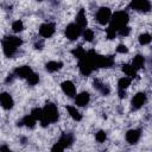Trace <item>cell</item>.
Here are the masks:
<instances>
[{"instance_id": "cb8c5ba5", "label": "cell", "mask_w": 152, "mask_h": 152, "mask_svg": "<svg viewBox=\"0 0 152 152\" xmlns=\"http://www.w3.org/2000/svg\"><path fill=\"white\" fill-rule=\"evenodd\" d=\"M82 34H83V38L86 42H91L95 37V33L91 28H84V31H82Z\"/></svg>"}, {"instance_id": "f1b7e54d", "label": "cell", "mask_w": 152, "mask_h": 152, "mask_svg": "<svg viewBox=\"0 0 152 152\" xmlns=\"http://www.w3.org/2000/svg\"><path fill=\"white\" fill-rule=\"evenodd\" d=\"M31 115L36 120H40V118H42V108H33L31 110Z\"/></svg>"}, {"instance_id": "30bf717a", "label": "cell", "mask_w": 152, "mask_h": 152, "mask_svg": "<svg viewBox=\"0 0 152 152\" xmlns=\"http://www.w3.org/2000/svg\"><path fill=\"white\" fill-rule=\"evenodd\" d=\"M55 31H56L55 24H52V23H44L39 27V34L43 38H50L55 33Z\"/></svg>"}, {"instance_id": "7402d4cb", "label": "cell", "mask_w": 152, "mask_h": 152, "mask_svg": "<svg viewBox=\"0 0 152 152\" xmlns=\"http://www.w3.org/2000/svg\"><path fill=\"white\" fill-rule=\"evenodd\" d=\"M66 110H68V113H69V115L74 119V120H76V121H80L81 119H82V115H81V113L78 112V109L75 107V106H66Z\"/></svg>"}, {"instance_id": "d6a6232c", "label": "cell", "mask_w": 152, "mask_h": 152, "mask_svg": "<svg viewBox=\"0 0 152 152\" xmlns=\"http://www.w3.org/2000/svg\"><path fill=\"white\" fill-rule=\"evenodd\" d=\"M43 45H44L43 40H39V42H37V43L34 44V48H36V49H39V50H40V49L43 48Z\"/></svg>"}, {"instance_id": "d6986e66", "label": "cell", "mask_w": 152, "mask_h": 152, "mask_svg": "<svg viewBox=\"0 0 152 152\" xmlns=\"http://www.w3.org/2000/svg\"><path fill=\"white\" fill-rule=\"evenodd\" d=\"M36 122H37V120H36L31 114H27V115H25V116L23 118V120L20 121L19 125H25V126L28 127V128H34Z\"/></svg>"}, {"instance_id": "7a4b0ae2", "label": "cell", "mask_w": 152, "mask_h": 152, "mask_svg": "<svg viewBox=\"0 0 152 152\" xmlns=\"http://www.w3.org/2000/svg\"><path fill=\"white\" fill-rule=\"evenodd\" d=\"M58 119H59V112L55 103L49 102L44 106V108H42V118L39 121L43 127H46L50 124L57 122Z\"/></svg>"}, {"instance_id": "8992f818", "label": "cell", "mask_w": 152, "mask_h": 152, "mask_svg": "<svg viewBox=\"0 0 152 152\" xmlns=\"http://www.w3.org/2000/svg\"><path fill=\"white\" fill-rule=\"evenodd\" d=\"M83 28L80 27L76 23H71L65 27V37L69 40H76L82 34Z\"/></svg>"}, {"instance_id": "9a60e30c", "label": "cell", "mask_w": 152, "mask_h": 152, "mask_svg": "<svg viewBox=\"0 0 152 152\" xmlns=\"http://www.w3.org/2000/svg\"><path fill=\"white\" fill-rule=\"evenodd\" d=\"M140 137H141V131L140 129H129L126 133V141L131 145H134L139 141Z\"/></svg>"}, {"instance_id": "603a6c76", "label": "cell", "mask_w": 152, "mask_h": 152, "mask_svg": "<svg viewBox=\"0 0 152 152\" xmlns=\"http://www.w3.org/2000/svg\"><path fill=\"white\" fill-rule=\"evenodd\" d=\"M122 70H124V72H125L129 78H134V77L137 76V72H138V70H135L131 64H124V65H122Z\"/></svg>"}, {"instance_id": "4316f807", "label": "cell", "mask_w": 152, "mask_h": 152, "mask_svg": "<svg viewBox=\"0 0 152 152\" xmlns=\"http://www.w3.org/2000/svg\"><path fill=\"white\" fill-rule=\"evenodd\" d=\"M27 82H28L30 86H34V84H37V83L39 82V75L36 74V72H32V74L27 77Z\"/></svg>"}, {"instance_id": "d4e9b609", "label": "cell", "mask_w": 152, "mask_h": 152, "mask_svg": "<svg viewBox=\"0 0 152 152\" xmlns=\"http://www.w3.org/2000/svg\"><path fill=\"white\" fill-rule=\"evenodd\" d=\"M139 44L140 45H148L150 43H151V36L148 34V33H142V34H140L139 36Z\"/></svg>"}, {"instance_id": "484cf974", "label": "cell", "mask_w": 152, "mask_h": 152, "mask_svg": "<svg viewBox=\"0 0 152 152\" xmlns=\"http://www.w3.org/2000/svg\"><path fill=\"white\" fill-rule=\"evenodd\" d=\"M12 30H13V32H15V33L21 32V31L24 30V24H23V21H21V20H15V21L12 24Z\"/></svg>"}, {"instance_id": "ba28073f", "label": "cell", "mask_w": 152, "mask_h": 152, "mask_svg": "<svg viewBox=\"0 0 152 152\" xmlns=\"http://www.w3.org/2000/svg\"><path fill=\"white\" fill-rule=\"evenodd\" d=\"M129 7L137 12L147 13L151 10V2L150 0H132L129 4Z\"/></svg>"}, {"instance_id": "4dcf8cb0", "label": "cell", "mask_w": 152, "mask_h": 152, "mask_svg": "<svg viewBox=\"0 0 152 152\" xmlns=\"http://www.w3.org/2000/svg\"><path fill=\"white\" fill-rule=\"evenodd\" d=\"M84 52H86V50L83 49V48H81V46H78V48H76L74 51H72V53L77 57V58H81L83 55H84Z\"/></svg>"}, {"instance_id": "5b68a950", "label": "cell", "mask_w": 152, "mask_h": 152, "mask_svg": "<svg viewBox=\"0 0 152 152\" xmlns=\"http://www.w3.org/2000/svg\"><path fill=\"white\" fill-rule=\"evenodd\" d=\"M74 141V137L71 133H64L59 139L58 141L52 146V151H63L65 150L66 147H69Z\"/></svg>"}, {"instance_id": "1f68e13d", "label": "cell", "mask_w": 152, "mask_h": 152, "mask_svg": "<svg viewBox=\"0 0 152 152\" xmlns=\"http://www.w3.org/2000/svg\"><path fill=\"white\" fill-rule=\"evenodd\" d=\"M116 52H119V53H127V52H128V49H127L126 45L119 44L118 48H116Z\"/></svg>"}, {"instance_id": "836d02e7", "label": "cell", "mask_w": 152, "mask_h": 152, "mask_svg": "<svg viewBox=\"0 0 152 152\" xmlns=\"http://www.w3.org/2000/svg\"><path fill=\"white\" fill-rule=\"evenodd\" d=\"M10 150V147H7V146H0V151H8Z\"/></svg>"}, {"instance_id": "44dd1931", "label": "cell", "mask_w": 152, "mask_h": 152, "mask_svg": "<svg viewBox=\"0 0 152 152\" xmlns=\"http://www.w3.org/2000/svg\"><path fill=\"white\" fill-rule=\"evenodd\" d=\"M132 78H129L128 76H124L121 78H119L118 81V90H126L128 88V86L131 84Z\"/></svg>"}, {"instance_id": "2e32d148", "label": "cell", "mask_w": 152, "mask_h": 152, "mask_svg": "<svg viewBox=\"0 0 152 152\" xmlns=\"http://www.w3.org/2000/svg\"><path fill=\"white\" fill-rule=\"evenodd\" d=\"M93 84H94V88L97 91H100L102 95H108L110 93V88L106 83H103L101 80H99V78H95L94 82H93Z\"/></svg>"}, {"instance_id": "4fadbf2b", "label": "cell", "mask_w": 152, "mask_h": 152, "mask_svg": "<svg viewBox=\"0 0 152 152\" xmlns=\"http://www.w3.org/2000/svg\"><path fill=\"white\" fill-rule=\"evenodd\" d=\"M61 87H62L63 93L68 97H75V95H76V87H75V84L71 81H64L61 84Z\"/></svg>"}, {"instance_id": "8fae6325", "label": "cell", "mask_w": 152, "mask_h": 152, "mask_svg": "<svg viewBox=\"0 0 152 152\" xmlns=\"http://www.w3.org/2000/svg\"><path fill=\"white\" fill-rule=\"evenodd\" d=\"M13 104H14V101H13V97L11 96L10 93H1L0 94V106L6 109V110H10L13 108Z\"/></svg>"}, {"instance_id": "f546056e", "label": "cell", "mask_w": 152, "mask_h": 152, "mask_svg": "<svg viewBox=\"0 0 152 152\" xmlns=\"http://www.w3.org/2000/svg\"><path fill=\"white\" fill-rule=\"evenodd\" d=\"M129 32H131V28L126 25V26H124L122 28H120L119 31H118V33L121 36V37H126V36H128L129 34Z\"/></svg>"}, {"instance_id": "5bb4252c", "label": "cell", "mask_w": 152, "mask_h": 152, "mask_svg": "<svg viewBox=\"0 0 152 152\" xmlns=\"http://www.w3.org/2000/svg\"><path fill=\"white\" fill-rule=\"evenodd\" d=\"M90 101V95L88 91H82L80 94L75 95V104L78 107H84L89 103Z\"/></svg>"}, {"instance_id": "83f0119b", "label": "cell", "mask_w": 152, "mask_h": 152, "mask_svg": "<svg viewBox=\"0 0 152 152\" xmlns=\"http://www.w3.org/2000/svg\"><path fill=\"white\" fill-rule=\"evenodd\" d=\"M95 139H96V141H99V142H104V140L107 139L106 132H104V131H99V132L95 134Z\"/></svg>"}, {"instance_id": "277c9868", "label": "cell", "mask_w": 152, "mask_h": 152, "mask_svg": "<svg viewBox=\"0 0 152 152\" xmlns=\"http://www.w3.org/2000/svg\"><path fill=\"white\" fill-rule=\"evenodd\" d=\"M128 19H129V17L126 11H118L114 14H112L110 20H109V27L113 28L114 31H116V33H118V31L120 28H122L124 26L127 25Z\"/></svg>"}, {"instance_id": "3957f363", "label": "cell", "mask_w": 152, "mask_h": 152, "mask_svg": "<svg viewBox=\"0 0 152 152\" xmlns=\"http://www.w3.org/2000/svg\"><path fill=\"white\" fill-rule=\"evenodd\" d=\"M23 40L21 38L17 37V36H7L2 39V51L5 53L6 57L11 58L13 57L17 52L18 49L21 46Z\"/></svg>"}, {"instance_id": "ac0fdd59", "label": "cell", "mask_w": 152, "mask_h": 152, "mask_svg": "<svg viewBox=\"0 0 152 152\" xmlns=\"http://www.w3.org/2000/svg\"><path fill=\"white\" fill-rule=\"evenodd\" d=\"M63 66L62 62H57V61H50L45 64V69L49 72H56L58 70H61V68Z\"/></svg>"}, {"instance_id": "e0dca14e", "label": "cell", "mask_w": 152, "mask_h": 152, "mask_svg": "<svg viewBox=\"0 0 152 152\" xmlns=\"http://www.w3.org/2000/svg\"><path fill=\"white\" fill-rule=\"evenodd\" d=\"M75 23H76L80 27H82V28H84V27L87 26V15H86V11H84V10H80V11H78V13L76 14Z\"/></svg>"}, {"instance_id": "6da1fadb", "label": "cell", "mask_w": 152, "mask_h": 152, "mask_svg": "<svg viewBox=\"0 0 152 152\" xmlns=\"http://www.w3.org/2000/svg\"><path fill=\"white\" fill-rule=\"evenodd\" d=\"M78 59H80V63H78L80 71L84 76H89L97 68H110L114 64V61L112 57L97 55L93 50L86 51L84 55Z\"/></svg>"}, {"instance_id": "ffe728a7", "label": "cell", "mask_w": 152, "mask_h": 152, "mask_svg": "<svg viewBox=\"0 0 152 152\" xmlns=\"http://www.w3.org/2000/svg\"><path fill=\"white\" fill-rule=\"evenodd\" d=\"M135 70H139V69H141L144 65H145V57L144 56H141V55H137L134 58H133V61H132V64H131Z\"/></svg>"}, {"instance_id": "9c48e42d", "label": "cell", "mask_w": 152, "mask_h": 152, "mask_svg": "<svg viewBox=\"0 0 152 152\" xmlns=\"http://www.w3.org/2000/svg\"><path fill=\"white\" fill-rule=\"evenodd\" d=\"M146 101H147V95H146L145 93H142V91L137 93V94L133 96L132 101H131L132 108H133L134 110L140 109V108H141V107H142V106L146 103Z\"/></svg>"}, {"instance_id": "7c38bea8", "label": "cell", "mask_w": 152, "mask_h": 152, "mask_svg": "<svg viewBox=\"0 0 152 152\" xmlns=\"http://www.w3.org/2000/svg\"><path fill=\"white\" fill-rule=\"evenodd\" d=\"M32 72H33V70L31 69V66H28V65H21V66H18V68L14 69L13 75H14V77H20V78H26L27 80V77Z\"/></svg>"}, {"instance_id": "52a82bcc", "label": "cell", "mask_w": 152, "mask_h": 152, "mask_svg": "<svg viewBox=\"0 0 152 152\" xmlns=\"http://www.w3.org/2000/svg\"><path fill=\"white\" fill-rule=\"evenodd\" d=\"M112 14L113 13H112L110 8H108V7H101L96 12V21L100 25H106V24L109 23Z\"/></svg>"}]
</instances>
